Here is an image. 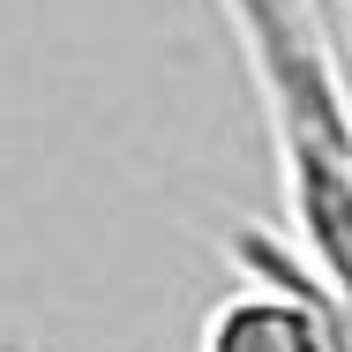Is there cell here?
<instances>
[{
    "label": "cell",
    "instance_id": "1",
    "mask_svg": "<svg viewBox=\"0 0 352 352\" xmlns=\"http://www.w3.org/2000/svg\"><path fill=\"white\" fill-rule=\"evenodd\" d=\"M278 157L292 255L352 307V90L307 0H217Z\"/></svg>",
    "mask_w": 352,
    "mask_h": 352
},
{
    "label": "cell",
    "instance_id": "2",
    "mask_svg": "<svg viewBox=\"0 0 352 352\" xmlns=\"http://www.w3.org/2000/svg\"><path fill=\"white\" fill-rule=\"evenodd\" d=\"M232 255L255 263L263 285L225 292L203 315L195 352H352V307L263 232H232Z\"/></svg>",
    "mask_w": 352,
    "mask_h": 352
},
{
    "label": "cell",
    "instance_id": "3",
    "mask_svg": "<svg viewBox=\"0 0 352 352\" xmlns=\"http://www.w3.org/2000/svg\"><path fill=\"white\" fill-rule=\"evenodd\" d=\"M330 8H338V15H345V30H352V0H330Z\"/></svg>",
    "mask_w": 352,
    "mask_h": 352
},
{
    "label": "cell",
    "instance_id": "4",
    "mask_svg": "<svg viewBox=\"0 0 352 352\" xmlns=\"http://www.w3.org/2000/svg\"><path fill=\"white\" fill-rule=\"evenodd\" d=\"M8 352H23V345H8Z\"/></svg>",
    "mask_w": 352,
    "mask_h": 352
}]
</instances>
